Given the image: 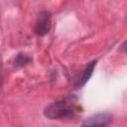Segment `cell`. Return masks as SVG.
I'll list each match as a JSON object with an SVG mask.
<instances>
[{
    "mask_svg": "<svg viewBox=\"0 0 127 127\" xmlns=\"http://www.w3.org/2000/svg\"><path fill=\"white\" fill-rule=\"evenodd\" d=\"M76 111V98L69 96L56 101L45 108L44 114L49 119H63L72 116Z\"/></svg>",
    "mask_w": 127,
    "mask_h": 127,
    "instance_id": "6da1fadb",
    "label": "cell"
},
{
    "mask_svg": "<svg viewBox=\"0 0 127 127\" xmlns=\"http://www.w3.org/2000/svg\"><path fill=\"white\" fill-rule=\"evenodd\" d=\"M52 26V14L49 11H42L36 21L35 25V32L39 36L47 35Z\"/></svg>",
    "mask_w": 127,
    "mask_h": 127,
    "instance_id": "7a4b0ae2",
    "label": "cell"
},
{
    "mask_svg": "<svg viewBox=\"0 0 127 127\" xmlns=\"http://www.w3.org/2000/svg\"><path fill=\"white\" fill-rule=\"evenodd\" d=\"M112 120V116L109 113H97L86 118L82 126H106Z\"/></svg>",
    "mask_w": 127,
    "mask_h": 127,
    "instance_id": "3957f363",
    "label": "cell"
},
{
    "mask_svg": "<svg viewBox=\"0 0 127 127\" xmlns=\"http://www.w3.org/2000/svg\"><path fill=\"white\" fill-rule=\"evenodd\" d=\"M95 65H96V61H92L91 63H89L86 65V67L83 70L82 76H81V78H80V80L78 82V86H82L87 82V80L90 78V76H91V74H92V72L94 70Z\"/></svg>",
    "mask_w": 127,
    "mask_h": 127,
    "instance_id": "277c9868",
    "label": "cell"
},
{
    "mask_svg": "<svg viewBox=\"0 0 127 127\" xmlns=\"http://www.w3.org/2000/svg\"><path fill=\"white\" fill-rule=\"evenodd\" d=\"M14 62H15V64H16L17 65H19V66H24V65H27V64L31 62V58H30L28 55L24 54V53H20V54H18V55L15 57Z\"/></svg>",
    "mask_w": 127,
    "mask_h": 127,
    "instance_id": "5b68a950",
    "label": "cell"
}]
</instances>
